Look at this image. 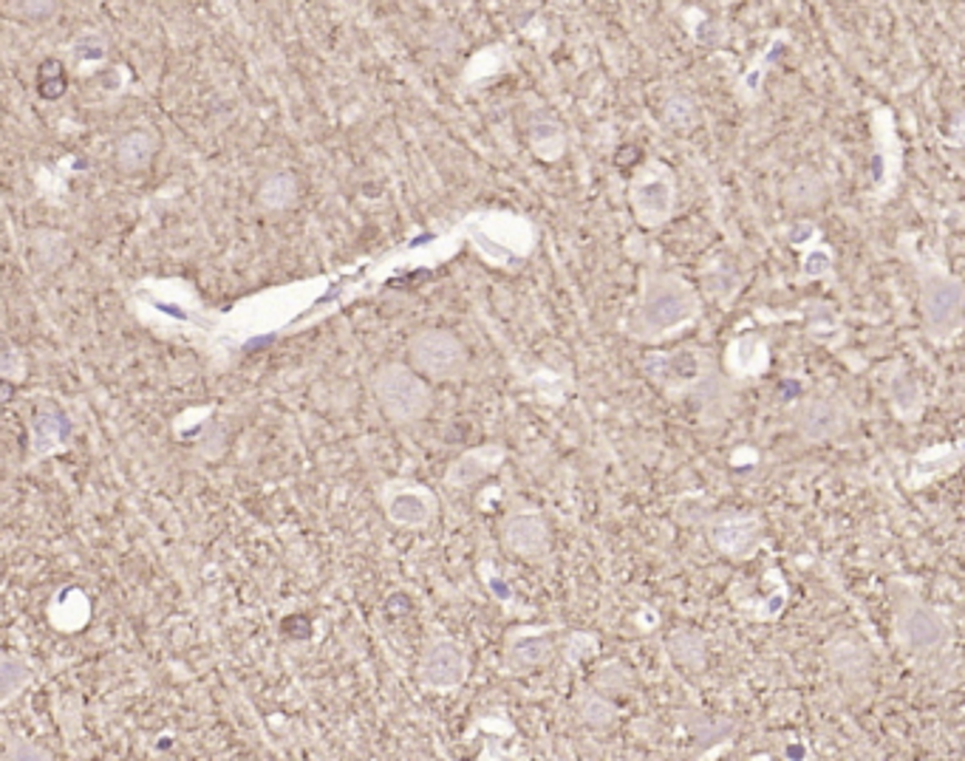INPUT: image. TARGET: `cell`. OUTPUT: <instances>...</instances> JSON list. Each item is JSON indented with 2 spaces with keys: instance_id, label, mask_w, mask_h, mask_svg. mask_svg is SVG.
Masks as SVG:
<instances>
[{
  "instance_id": "33",
  "label": "cell",
  "mask_w": 965,
  "mask_h": 761,
  "mask_svg": "<svg viewBox=\"0 0 965 761\" xmlns=\"http://www.w3.org/2000/svg\"><path fill=\"white\" fill-rule=\"evenodd\" d=\"M685 20H688V32L694 34L702 45H713L720 43V40H725L722 38V32H717V23H713L711 14L700 12V9H685Z\"/></svg>"
},
{
  "instance_id": "13",
  "label": "cell",
  "mask_w": 965,
  "mask_h": 761,
  "mask_svg": "<svg viewBox=\"0 0 965 761\" xmlns=\"http://www.w3.org/2000/svg\"><path fill=\"white\" fill-rule=\"evenodd\" d=\"M556 626H512L501 646V668L507 677H527L556 657Z\"/></svg>"
},
{
  "instance_id": "29",
  "label": "cell",
  "mask_w": 965,
  "mask_h": 761,
  "mask_svg": "<svg viewBox=\"0 0 965 761\" xmlns=\"http://www.w3.org/2000/svg\"><path fill=\"white\" fill-rule=\"evenodd\" d=\"M669 651L680 666L691 668V671H700L705 666V640H702L700 631L694 629H677L669 637Z\"/></svg>"
},
{
  "instance_id": "6",
  "label": "cell",
  "mask_w": 965,
  "mask_h": 761,
  "mask_svg": "<svg viewBox=\"0 0 965 761\" xmlns=\"http://www.w3.org/2000/svg\"><path fill=\"white\" fill-rule=\"evenodd\" d=\"M629 207L640 227H666L677 213L674 168L663 159H646L629 182Z\"/></svg>"
},
{
  "instance_id": "23",
  "label": "cell",
  "mask_w": 965,
  "mask_h": 761,
  "mask_svg": "<svg viewBox=\"0 0 965 761\" xmlns=\"http://www.w3.org/2000/svg\"><path fill=\"white\" fill-rule=\"evenodd\" d=\"M802 315L807 317V337L813 343L826 348H839L844 343V326H841L839 315L830 306L813 301L804 306Z\"/></svg>"
},
{
  "instance_id": "11",
  "label": "cell",
  "mask_w": 965,
  "mask_h": 761,
  "mask_svg": "<svg viewBox=\"0 0 965 761\" xmlns=\"http://www.w3.org/2000/svg\"><path fill=\"white\" fill-rule=\"evenodd\" d=\"M705 538L731 560H748L764 547V524L751 510H720L705 521Z\"/></svg>"
},
{
  "instance_id": "16",
  "label": "cell",
  "mask_w": 965,
  "mask_h": 761,
  "mask_svg": "<svg viewBox=\"0 0 965 761\" xmlns=\"http://www.w3.org/2000/svg\"><path fill=\"white\" fill-rule=\"evenodd\" d=\"M788 43H790L788 29H776V32L768 38V43L762 45V51H756V58L748 63V69L742 71V77H739L737 82V100L742 102L744 108H753L762 102L764 80H768L770 69L776 65V58L782 54V49Z\"/></svg>"
},
{
  "instance_id": "1",
  "label": "cell",
  "mask_w": 965,
  "mask_h": 761,
  "mask_svg": "<svg viewBox=\"0 0 965 761\" xmlns=\"http://www.w3.org/2000/svg\"><path fill=\"white\" fill-rule=\"evenodd\" d=\"M702 317V297L685 277L663 266L649 264L640 275V292L629 317V337L646 346L674 341L697 326Z\"/></svg>"
},
{
  "instance_id": "37",
  "label": "cell",
  "mask_w": 965,
  "mask_h": 761,
  "mask_svg": "<svg viewBox=\"0 0 965 761\" xmlns=\"http://www.w3.org/2000/svg\"><path fill=\"white\" fill-rule=\"evenodd\" d=\"M7 761H51V753L32 739H12L7 748Z\"/></svg>"
},
{
  "instance_id": "21",
  "label": "cell",
  "mask_w": 965,
  "mask_h": 761,
  "mask_svg": "<svg viewBox=\"0 0 965 761\" xmlns=\"http://www.w3.org/2000/svg\"><path fill=\"white\" fill-rule=\"evenodd\" d=\"M886 397H890L892 414H895L901 422H906V425L921 419L923 410H926V397H923L921 383H917L908 372H903L901 365H897V372L890 377Z\"/></svg>"
},
{
  "instance_id": "31",
  "label": "cell",
  "mask_w": 965,
  "mask_h": 761,
  "mask_svg": "<svg viewBox=\"0 0 965 761\" xmlns=\"http://www.w3.org/2000/svg\"><path fill=\"white\" fill-rule=\"evenodd\" d=\"M258 199L264 207H272V210L290 207V204L297 199L295 176H292V173H275V176H270L264 182V187L258 190Z\"/></svg>"
},
{
  "instance_id": "17",
  "label": "cell",
  "mask_w": 965,
  "mask_h": 761,
  "mask_svg": "<svg viewBox=\"0 0 965 761\" xmlns=\"http://www.w3.org/2000/svg\"><path fill=\"white\" fill-rule=\"evenodd\" d=\"M959 465H963V456H959V450L954 447V442L923 447L921 454L908 461L906 487L915 493L926 490V487H932L934 481H941V478H948L952 473H957Z\"/></svg>"
},
{
  "instance_id": "4",
  "label": "cell",
  "mask_w": 965,
  "mask_h": 761,
  "mask_svg": "<svg viewBox=\"0 0 965 761\" xmlns=\"http://www.w3.org/2000/svg\"><path fill=\"white\" fill-rule=\"evenodd\" d=\"M892 600H895V640L906 655L926 660V657L943 655L952 648L954 631L948 617L941 609L928 606L926 600L917 598V591L908 586L895 584L892 586Z\"/></svg>"
},
{
  "instance_id": "38",
  "label": "cell",
  "mask_w": 965,
  "mask_h": 761,
  "mask_svg": "<svg viewBox=\"0 0 965 761\" xmlns=\"http://www.w3.org/2000/svg\"><path fill=\"white\" fill-rule=\"evenodd\" d=\"M623 686H629V673L620 662H609L595 673V688H600V691H620Z\"/></svg>"
},
{
  "instance_id": "25",
  "label": "cell",
  "mask_w": 965,
  "mask_h": 761,
  "mask_svg": "<svg viewBox=\"0 0 965 761\" xmlns=\"http://www.w3.org/2000/svg\"><path fill=\"white\" fill-rule=\"evenodd\" d=\"M51 626L58 631H80L89 623V600L77 589L65 591L63 600H54L49 609Z\"/></svg>"
},
{
  "instance_id": "15",
  "label": "cell",
  "mask_w": 965,
  "mask_h": 761,
  "mask_svg": "<svg viewBox=\"0 0 965 761\" xmlns=\"http://www.w3.org/2000/svg\"><path fill=\"white\" fill-rule=\"evenodd\" d=\"M770 343L759 332H744L731 337L722 352V372L731 383L744 385L762 379L770 372Z\"/></svg>"
},
{
  "instance_id": "28",
  "label": "cell",
  "mask_w": 965,
  "mask_h": 761,
  "mask_svg": "<svg viewBox=\"0 0 965 761\" xmlns=\"http://www.w3.org/2000/svg\"><path fill=\"white\" fill-rule=\"evenodd\" d=\"M702 120L700 100L685 91H674L669 100L663 102V122L671 131H694Z\"/></svg>"
},
{
  "instance_id": "5",
  "label": "cell",
  "mask_w": 965,
  "mask_h": 761,
  "mask_svg": "<svg viewBox=\"0 0 965 761\" xmlns=\"http://www.w3.org/2000/svg\"><path fill=\"white\" fill-rule=\"evenodd\" d=\"M372 394L385 419H392L394 425H414L434 408L430 385L403 363L379 365L372 377Z\"/></svg>"
},
{
  "instance_id": "7",
  "label": "cell",
  "mask_w": 965,
  "mask_h": 761,
  "mask_svg": "<svg viewBox=\"0 0 965 761\" xmlns=\"http://www.w3.org/2000/svg\"><path fill=\"white\" fill-rule=\"evenodd\" d=\"M903 168H906V151L897 133L895 114L886 105L872 111V187L870 202L884 207L897 195L903 184Z\"/></svg>"
},
{
  "instance_id": "34",
  "label": "cell",
  "mask_w": 965,
  "mask_h": 761,
  "mask_svg": "<svg viewBox=\"0 0 965 761\" xmlns=\"http://www.w3.org/2000/svg\"><path fill=\"white\" fill-rule=\"evenodd\" d=\"M784 239H788V244L793 246V250H807L810 244H815V241H821L824 235H821V227L815 224V221L810 219H799L793 221L788 230H784Z\"/></svg>"
},
{
  "instance_id": "12",
  "label": "cell",
  "mask_w": 965,
  "mask_h": 761,
  "mask_svg": "<svg viewBox=\"0 0 965 761\" xmlns=\"http://www.w3.org/2000/svg\"><path fill=\"white\" fill-rule=\"evenodd\" d=\"M790 425L810 445H824L850 430V408L830 394H810L790 408Z\"/></svg>"
},
{
  "instance_id": "2",
  "label": "cell",
  "mask_w": 965,
  "mask_h": 761,
  "mask_svg": "<svg viewBox=\"0 0 965 761\" xmlns=\"http://www.w3.org/2000/svg\"><path fill=\"white\" fill-rule=\"evenodd\" d=\"M897 252L917 277L926 341L932 346H948L963 332L965 281L954 275L941 258H934L932 252L921 250L917 239H912V235H903Z\"/></svg>"
},
{
  "instance_id": "41",
  "label": "cell",
  "mask_w": 965,
  "mask_h": 761,
  "mask_svg": "<svg viewBox=\"0 0 965 761\" xmlns=\"http://www.w3.org/2000/svg\"><path fill=\"white\" fill-rule=\"evenodd\" d=\"M954 447H957L959 456H963V459H965V430H963V434L957 436V442H954Z\"/></svg>"
},
{
  "instance_id": "22",
  "label": "cell",
  "mask_w": 965,
  "mask_h": 761,
  "mask_svg": "<svg viewBox=\"0 0 965 761\" xmlns=\"http://www.w3.org/2000/svg\"><path fill=\"white\" fill-rule=\"evenodd\" d=\"M826 657H830V666L846 680H864L870 673V651L855 637H839L830 642Z\"/></svg>"
},
{
  "instance_id": "14",
  "label": "cell",
  "mask_w": 965,
  "mask_h": 761,
  "mask_svg": "<svg viewBox=\"0 0 965 761\" xmlns=\"http://www.w3.org/2000/svg\"><path fill=\"white\" fill-rule=\"evenodd\" d=\"M501 547L521 560H544L552 549V535L541 510L518 504L505 513L499 527Z\"/></svg>"
},
{
  "instance_id": "36",
  "label": "cell",
  "mask_w": 965,
  "mask_h": 761,
  "mask_svg": "<svg viewBox=\"0 0 965 761\" xmlns=\"http://www.w3.org/2000/svg\"><path fill=\"white\" fill-rule=\"evenodd\" d=\"M595 651H598V637L583 635V631H578V635H569L567 646H563V655H567V660L572 662V666H578V662L595 657Z\"/></svg>"
},
{
  "instance_id": "20",
  "label": "cell",
  "mask_w": 965,
  "mask_h": 761,
  "mask_svg": "<svg viewBox=\"0 0 965 761\" xmlns=\"http://www.w3.org/2000/svg\"><path fill=\"white\" fill-rule=\"evenodd\" d=\"M159 151V136L151 128H133V131L122 133L114 145V164L122 173L133 176L151 168L153 156Z\"/></svg>"
},
{
  "instance_id": "24",
  "label": "cell",
  "mask_w": 965,
  "mask_h": 761,
  "mask_svg": "<svg viewBox=\"0 0 965 761\" xmlns=\"http://www.w3.org/2000/svg\"><path fill=\"white\" fill-rule=\"evenodd\" d=\"M34 682L32 666L23 657L7 651L0 660V704H12Z\"/></svg>"
},
{
  "instance_id": "8",
  "label": "cell",
  "mask_w": 965,
  "mask_h": 761,
  "mask_svg": "<svg viewBox=\"0 0 965 761\" xmlns=\"http://www.w3.org/2000/svg\"><path fill=\"white\" fill-rule=\"evenodd\" d=\"M410 368L430 383H456L465 377L470 354L454 332L425 328L408 341Z\"/></svg>"
},
{
  "instance_id": "19",
  "label": "cell",
  "mask_w": 965,
  "mask_h": 761,
  "mask_svg": "<svg viewBox=\"0 0 965 761\" xmlns=\"http://www.w3.org/2000/svg\"><path fill=\"white\" fill-rule=\"evenodd\" d=\"M505 447L501 445H481L476 450H467L459 459L450 461V467L445 470V487L450 490H467V487L479 485L487 476L499 470L501 461H505Z\"/></svg>"
},
{
  "instance_id": "9",
  "label": "cell",
  "mask_w": 965,
  "mask_h": 761,
  "mask_svg": "<svg viewBox=\"0 0 965 761\" xmlns=\"http://www.w3.org/2000/svg\"><path fill=\"white\" fill-rule=\"evenodd\" d=\"M470 677V651L456 637H430L417 662V682L425 693L448 697Z\"/></svg>"
},
{
  "instance_id": "32",
  "label": "cell",
  "mask_w": 965,
  "mask_h": 761,
  "mask_svg": "<svg viewBox=\"0 0 965 761\" xmlns=\"http://www.w3.org/2000/svg\"><path fill=\"white\" fill-rule=\"evenodd\" d=\"M69 89V80H65V69L60 60L49 58L40 65V97L45 100H60Z\"/></svg>"
},
{
  "instance_id": "18",
  "label": "cell",
  "mask_w": 965,
  "mask_h": 761,
  "mask_svg": "<svg viewBox=\"0 0 965 761\" xmlns=\"http://www.w3.org/2000/svg\"><path fill=\"white\" fill-rule=\"evenodd\" d=\"M69 436V416L54 403L40 405L34 410L32 422H29V450H32V459H45V456H54L60 450H65Z\"/></svg>"
},
{
  "instance_id": "40",
  "label": "cell",
  "mask_w": 965,
  "mask_h": 761,
  "mask_svg": "<svg viewBox=\"0 0 965 761\" xmlns=\"http://www.w3.org/2000/svg\"><path fill=\"white\" fill-rule=\"evenodd\" d=\"M744 459L756 461V454H753V450H748V447H744V450H739V454H733V456H731V461H733V465H737V467L742 465Z\"/></svg>"
},
{
  "instance_id": "3",
  "label": "cell",
  "mask_w": 965,
  "mask_h": 761,
  "mask_svg": "<svg viewBox=\"0 0 965 761\" xmlns=\"http://www.w3.org/2000/svg\"><path fill=\"white\" fill-rule=\"evenodd\" d=\"M643 372L669 399H717L725 390V372L702 346L654 352L643 359Z\"/></svg>"
},
{
  "instance_id": "35",
  "label": "cell",
  "mask_w": 965,
  "mask_h": 761,
  "mask_svg": "<svg viewBox=\"0 0 965 761\" xmlns=\"http://www.w3.org/2000/svg\"><path fill=\"white\" fill-rule=\"evenodd\" d=\"M74 58L80 60V63H102L108 54V43L102 34H80V38L74 40Z\"/></svg>"
},
{
  "instance_id": "30",
  "label": "cell",
  "mask_w": 965,
  "mask_h": 761,
  "mask_svg": "<svg viewBox=\"0 0 965 761\" xmlns=\"http://www.w3.org/2000/svg\"><path fill=\"white\" fill-rule=\"evenodd\" d=\"M476 761H532L530 748L516 737H481V750Z\"/></svg>"
},
{
  "instance_id": "10",
  "label": "cell",
  "mask_w": 965,
  "mask_h": 761,
  "mask_svg": "<svg viewBox=\"0 0 965 761\" xmlns=\"http://www.w3.org/2000/svg\"><path fill=\"white\" fill-rule=\"evenodd\" d=\"M379 507L383 516L403 529L430 527L439 513V498L430 487L419 485L414 478H392L379 485Z\"/></svg>"
},
{
  "instance_id": "26",
  "label": "cell",
  "mask_w": 965,
  "mask_h": 761,
  "mask_svg": "<svg viewBox=\"0 0 965 761\" xmlns=\"http://www.w3.org/2000/svg\"><path fill=\"white\" fill-rule=\"evenodd\" d=\"M799 277L802 281H833L835 250L824 239L799 252Z\"/></svg>"
},
{
  "instance_id": "39",
  "label": "cell",
  "mask_w": 965,
  "mask_h": 761,
  "mask_svg": "<svg viewBox=\"0 0 965 761\" xmlns=\"http://www.w3.org/2000/svg\"><path fill=\"white\" fill-rule=\"evenodd\" d=\"M943 142L957 148V151H965V108H959L957 114L952 116V122H948V133L943 136Z\"/></svg>"
},
{
  "instance_id": "27",
  "label": "cell",
  "mask_w": 965,
  "mask_h": 761,
  "mask_svg": "<svg viewBox=\"0 0 965 761\" xmlns=\"http://www.w3.org/2000/svg\"><path fill=\"white\" fill-rule=\"evenodd\" d=\"M575 713L587 728H609L618 722V704L598 691H581L575 697Z\"/></svg>"
}]
</instances>
